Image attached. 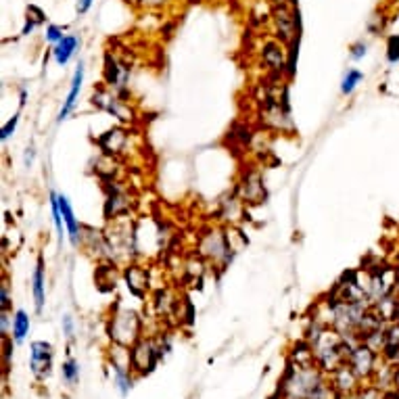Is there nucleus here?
<instances>
[{
    "instance_id": "4c0bfd02",
    "label": "nucleus",
    "mask_w": 399,
    "mask_h": 399,
    "mask_svg": "<svg viewBox=\"0 0 399 399\" xmlns=\"http://www.w3.org/2000/svg\"><path fill=\"white\" fill-rule=\"evenodd\" d=\"M395 322H399V301H397V315H395Z\"/></svg>"
},
{
    "instance_id": "5701e85b",
    "label": "nucleus",
    "mask_w": 399,
    "mask_h": 399,
    "mask_svg": "<svg viewBox=\"0 0 399 399\" xmlns=\"http://www.w3.org/2000/svg\"><path fill=\"white\" fill-rule=\"evenodd\" d=\"M61 374H63V380H65L69 387H73V385L79 380V364H77L73 358H67V362H63Z\"/></svg>"
},
{
    "instance_id": "72a5a7b5",
    "label": "nucleus",
    "mask_w": 399,
    "mask_h": 399,
    "mask_svg": "<svg viewBox=\"0 0 399 399\" xmlns=\"http://www.w3.org/2000/svg\"><path fill=\"white\" fill-rule=\"evenodd\" d=\"M360 399H380V393L370 387V389H364V391L360 393Z\"/></svg>"
},
{
    "instance_id": "9b49d317",
    "label": "nucleus",
    "mask_w": 399,
    "mask_h": 399,
    "mask_svg": "<svg viewBox=\"0 0 399 399\" xmlns=\"http://www.w3.org/2000/svg\"><path fill=\"white\" fill-rule=\"evenodd\" d=\"M128 211H130V195L119 186H111L105 199V220H115L119 215H126Z\"/></svg>"
},
{
    "instance_id": "1a4fd4ad",
    "label": "nucleus",
    "mask_w": 399,
    "mask_h": 399,
    "mask_svg": "<svg viewBox=\"0 0 399 399\" xmlns=\"http://www.w3.org/2000/svg\"><path fill=\"white\" fill-rule=\"evenodd\" d=\"M84 63L79 61L77 63V67H75V73H73V77H71V86H69V93H67V99H65V103H63V107H61V111H59V115H57V124H63L69 115H71V111L75 109V103H77V99H79V93H82V84H84Z\"/></svg>"
},
{
    "instance_id": "2eb2a0df",
    "label": "nucleus",
    "mask_w": 399,
    "mask_h": 399,
    "mask_svg": "<svg viewBox=\"0 0 399 399\" xmlns=\"http://www.w3.org/2000/svg\"><path fill=\"white\" fill-rule=\"evenodd\" d=\"M79 48V38L77 36H73V34H67L59 44H55L52 46V57H55V63L59 65V67H65L69 61H71V57L75 55V50Z\"/></svg>"
},
{
    "instance_id": "ddd939ff",
    "label": "nucleus",
    "mask_w": 399,
    "mask_h": 399,
    "mask_svg": "<svg viewBox=\"0 0 399 399\" xmlns=\"http://www.w3.org/2000/svg\"><path fill=\"white\" fill-rule=\"evenodd\" d=\"M274 19H276V28H278V38L282 42H293L295 40V34H301L297 30V23H295V11L291 13L286 9V5L280 3V7L274 11Z\"/></svg>"
},
{
    "instance_id": "2f4dec72",
    "label": "nucleus",
    "mask_w": 399,
    "mask_h": 399,
    "mask_svg": "<svg viewBox=\"0 0 399 399\" xmlns=\"http://www.w3.org/2000/svg\"><path fill=\"white\" fill-rule=\"evenodd\" d=\"M34 159H36V148H34V144H32V146L26 148V157H23L26 168H32V166H34Z\"/></svg>"
},
{
    "instance_id": "dca6fc26",
    "label": "nucleus",
    "mask_w": 399,
    "mask_h": 399,
    "mask_svg": "<svg viewBox=\"0 0 399 399\" xmlns=\"http://www.w3.org/2000/svg\"><path fill=\"white\" fill-rule=\"evenodd\" d=\"M262 59L272 71H280V73L286 69V63H289L284 59V50L278 42H266L262 48Z\"/></svg>"
},
{
    "instance_id": "e433bc0d",
    "label": "nucleus",
    "mask_w": 399,
    "mask_h": 399,
    "mask_svg": "<svg viewBox=\"0 0 399 399\" xmlns=\"http://www.w3.org/2000/svg\"><path fill=\"white\" fill-rule=\"evenodd\" d=\"M393 385H395V387L399 389V366H397V368L393 370Z\"/></svg>"
},
{
    "instance_id": "9d476101",
    "label": "nucleus",
    "mask_w": 399,
    "mask_h": 399,
    "mask_svg": "<svg viewBox=\"0 0 399 399\" xmlns=\"http://www.w3.org/2000/svg\"><path fill=\"white\" fill-rule=\"evenodd\" d=\"M59 205H61V215H63V222H65V228H67L69 243L73 247H79V245H82V236H84L82 232H84V228H82V224L77 222L69 199L65 195H61V193H59Z\"/></svg>"
},
{
    "instance_id": "f3484780",
    "label": "nucleus",
    "mask_w": 399,
    "mask_h": 399,
    "mask_svg": "<svg viewBox=\"0 0 399 399\" xmlns=\"http://www.w3.org/2000/svg\"><path fill=\"white\" fill-rule=\"evenodd\" d=\"M126 282H128V289H130L136 297H142L144 291H146V284H148L146 270L140 268V266H128V270H126Z\"/></svg>"
},
{
    "instance_id": "7c9ffc66",
    "label": "nucleus",
    "mask_w": 399,
    "mask_h": 399,
    "mask_svg": "<svg viewBox=\"0 0 399 399\" xmlns=\"http://www.w3.org/2000/svg\"><path fill=\"white\" fill-rule=\"evenodd\" d=\"M95 5V0H77V5H75V11L79 15H86L90 11V7Z\"/></svg>"
},
{
    "instance_id": "aec40b11",
    "label": "nucleus",
    "mask_w": 399,
    "mask_h": 399,
    "mask_svg": "<svg viewBox=\"0 0 399 399\" xmlns=\"http://www.w3.org/2000/svg\"><path fill=\"white\" fill-rule=\"evenodd\" d=\"M220 207H222L224 220L236 222L238 215H241V197H236V195H226V197L220 201Z\"/></svg>"
},
{
    "instance_id": "0eeeda50",
    "label": "nucleus",
    "mask_w": 399,
    "mask_h": 399,
    "mask_svg": "<svg viewBox=\"0 0 399 399\" xmlns=\"http://www.w3.org/2000/svg\"><path fill=\"white\" fill-rule=\"evenodd\" d=\"M236 193L243 203H251V205L262 203L266 199V186H264L262 174L257 170H247L236 184Z\"/></svg>"
},
{
    "instance_id": "f8f14e48",
    "label": "nucleus",
    "mask_w": 399,
    "mask_h": 399,
    "mask_svg": "<svg viewBox=\"0 0 399 399\" xmlns=\"http://www.w3.org/2000/svg\"><path fill=\"white\" fill-rule=\"evenodd\" d=\"M32 295H34V307L38 313H42L44 303H46V268H44V257L38 255L34 274H32Z\"/></svg>"
},
{
    "instance_id": "6ab92c4d",
    "label": "nucleus",
    "mask_w": 399,
    "mask_h": 399,
    "mask_svg": "<svg viewBox=\"0 0 399 399\" xmlns=\"http://www.w3.org/2000/svg\"><path fill=\"white\" fill-rule=\"evenodd\" d=\"M30 315L26 313V309H17L13 313V327H11V333H13V341L15 345H21L26 341V337L30 335Z\"/></svg>"
},
{
    "instance_id": "b1692460",
    "label": "nucleus",
    "mask_w": 399,
    "mask_h": 399,
    "mask_svg": "<svg viewBox=\"0 0 399 399\" xmlns=\"http://www.w3.org/2000/svg\"><path fill=\"white\" fill-rule=\"evenodd\" d=\"M387 61L391 65L399 63V34H393L387 38Z\"/></svg>"
},
{
    "instance_id": "393cba45",
    "label": "nucleus",
    "mask_w": 399,
    "mask_h": 399,
    "mask_svg": "<svg viewBox=\"0 0 399 399\" xmlns=\"http://www.w3.org/2000/svg\"><path fill=\"white\" fill-rule=\"evenodd\" d=\"M65 30H67V28H63V26H57V23H50V26H46V34H44V36H46V42H50L52 46H55V44H59V42H61V40L67 36V34H63Z\"/></svg>"
},
{
    "instance_id": "423d86ee",
    "label": "nucleus",
    "mask_w": 399,
    "mask_h": 399,
    "mask_svg": "<svg viewBox=\"0 0 399 399\" xmlns=\"http://www.w3.org/2000/svg\"><path fill=\"white\" fill-rule=\"evenodd\" d=\"M52 358H55V349L50 343L46 341H34L30 345V368L34 372V376L38 380H44L50 376L52 370Z\"/></svg>"
},
{
    "instance_id": "58836bf2",
    "label": "nucleus",
    "mask_w": 399,
    "mask_h": 399,
    "mask_svg": "<svg viewBox=\"0 0 399 399\" xmlns=\"http://www.w3.org/2000/svg\"><path fill=\"white\" fill-rule=\"evenodd\" d=\"M289 3H291V5H293L295 9H297V3H299V0H289Z\"/></svg>"
},
{
    "instance_id": "cd10ccee",
    "label": "nucleus",
    "mask_w": 399,
    "mask_h": 399,
    "mask_svg": "<svg viewBox=\"0 0 399 399\" xmlns=\"http://www.w3.org/2000/svg\"><path fill=\"white\" fill-rule=\"evenodd\" d=\"M0 305H3V311H9L11 307V293H9V282L7 278L0 284Z\"/></svg>"
},
{
    "instance_id": "c85d7f7f",
    "label": "nucleus",
    "mask_w": 399,
    "mask_h": 399,
    "mask_svg": "<svg viewBox=\"0 0 399 399\" xmlns=\"http://www.w3.org/2000/svg\"><path fill=\"white\" fill-rule=\"evenodd\" d=\"M28 19H32V21H36L38 26H42L44 21H46V15H44V11L40 9V7H36V5H30L28 7Z\"/></svg>"
},
{
    "instance_id": "412c9836",
    "label": "nucleus",
    "mask_w": 399,
    "mask_h": 399,
    "mask_svg": "<svg viewBox=\"0 0 399 399\" xmlns=\"http://www.w3.org/2000/svg\"><path fill=\"white\" fill-rule=\"evenodd\" d=\"M364 82V71H360V69H347V73L343 75V79H341V95H345V97H349V95H353V90L360 86Z\"/></svg>"
},
{
    "instance_id": "f257e3e1",
    "label": "nucleus",
    "mask_w": 399,
    "mask_h": 399,
    "mask_svg": "<svg viewBox=\"0 0 399 399\" xmlns=\"http://www.w3.org/2000/svg\"><path fill=\"white\" fill-rule=\"evenodd\" d=\"M199 253L201 257H205L207 262L220 266V268H226L236 249L230 245V234L222 228H209L199 241Z\"/></svg>"
},
{
    "instance_id": "a211bd4d",
    "label": "nucleus",
    "mask_w": 399,
    "mask_h": 399,
    "mask_svg": "<svg viewBox=\"0 0 399 399\" xmlns=\"http://www.w3.org/2000/svg\"><path fill=\"white\" fill-rule=\"evenodd\" d=\"M113 380H115L117 391L126 397L130 393V389H132V366H130V362H126V364L113 362Z\"/></svg>"
},
{
    "instance_id": "bb28decb",
    "label": "nucleus",
    "mask_w": 399,
    "mask_h": 399,
    "mask_svg": "<svg viewBox=\"0 0 399 399\" xmlns=\"http://www.w3.org/2000/svg\"><path fill=\"white\" fill-rule=\"evenodd\" d=\"M366 55H368V44H366L364 40H358V42H353V44L349 46V57H351L353 61H362Z\"/></svg>"
},
{
    "instance_id": "4be33fe9",
    "label": "nucleus",
    "mask_w": 399,
    "mask_h": 399,
    "mask_svg": "<svg viewBox=\"0 0 399 399\" xmlns=\"http://www.w3.org/2000/svg\"><path fill=\"white\" fill-rule=\"evenodd\" d=\"M48 199H50L52 224H55V228H57V232H59V238H61V241H63V236H65L63 232H67V228H65V222H63V215H61V205H59V193L50 191Z\"/></svg>"
},
{
    "instance_id": "20e7f679",
    "label": "nucleus",
    "mask_w": 399,
    "mask_h": 399,
    "mask_svg": "<svg viewBox=\"0 0 399 399\" xmlns=\"http://www.w3.org/2000/svg\"><path fill=\"white\" fill-rule=\"evenodd\" d=\"M162 356H164L162 347H157L153 341L140 339L130 349V366L138 374H148L157 366V362H159V358H162Z\"/></svg>"
},
{
    "instance_id": "f704fd0d",
    "label": "nucleus",
    "mask_w": 399,
    "mask_h": 399,
    "mask_svg": "<svg viewBox=\"0 0 399 399\" xmlns=\"http://www.w3.org/2000/svg\"><path fill=\"white\" fill-rule=\"evenodd\" d=\"M36 28H38V23L26 17V26H23V30H21V36H30V34H32V32H34Z\"/></svg>"
},
{
    "instance_id": "c9c22d12",
    "label": "nucleus",
    "mask_w": 399,
    "mask_h": 399,
    "mask_svg": "<svg viewBox=\"0 0 399 399\" xmlns=\"http://www.w3.org/2000/svg\"><path fill=\"white\" fill-rule=\"evenodd\" d=\"M26 101H28V90H23V88H21V93H19V107H23V105H26Z\"/></svg>"
},
{
    "instance_id": "6e6552de",
    "label": "nucleus",
    "mask_w": 399,
    "mask_h": 399,
    "mask_svg": "<svg viewBox=\"0 0 399 399\" xmlns=\"http://www.w3.org/2000/svg\"><path fill=\"white\" fill-rule=\"evenodd\" d=\"M128 77H130V67L121 65L117 59H113L111 55H107L105 59V79L107 86L117 95V97H126L128 95Z\"/></svg>"
},
{
    "instance_id": "39448f33",
    "label": "nucleus",
    "mask_w": 399,
    "mask_h": 399,
    "mask_svg": "<svg viewBox=\"0 0 399 399\" xmlns=\"http://www.w3.org/2000/svg\"><path fill=\"white\" fill-rule=\"evenodd\" d=\"M376 360H378V353L374 349H370L366 343H360L351 349L349 358H347V366L362 380L376 372Z\"/></svg>"
},
{
    "instance_id": "7ed1b4c3",
    "label": "nucleus",
    "mask_w": 399,
    "mask_h": 399,
    "mask_svg": "<svg viewBox=\"0 0 399 399\" xmlns=\"http://www.w3.org/2000/svg\"><path fill=\"white\" fill-rule=\"evenodd\" d=\"M90 103H93L97 109L113 115V117L119 119L121 124H132L134 117H136L134 111L130 109V105H126V103L121 101V97H117L111 88H105V86L95 88V93H93V97H90Z\"/></svg>"
},
{
    "instance_id": "f03ea898",
    "label": "nucleus",
    "mask_w": 399,
    "mask_h": 399,
    "mask_svg": "<svg viewBox=\"0 0 399 399\" xmlns=\"http://www.w3.org/2000/svg\"><path fill=\"white\" fill-rule=\"evenodd\" d=\"M140 333H142V322H140V318H138L136 311L121 309V311L113 313L109 335L119 347L130 349L132 345H136L140 341Z\"/></svg>"
},
{
    "instance_id": "ea45409f",
    "label": "nucleus",
    "mask_w": 399,
    "mask_h": 399,
    "mask_svg": "<svg viewBox=\"0 0 399 399\" xmlns=\"http://www.w3.org/2000/svg\"><path fill=\"white\" fill-rule=\"evenodd\" d=\"M286 399H295V397H286Z\"/></svg>"
},
{
    "instance_id": "a878e982",
    "label": "nucleus",
    "mask_w": 399,
    "mask_h": 399,
    "mask_svg": "<svg viewBox=\"0 0 399 399\" xmlns=\"http://www.w3.org/2000/svg\"><path fill=\"white\" fill-rule=\"evenodd\" d=\"M17 124H19V113H15L5 126H3V130H0V140L3 142H7L13 134H15V130H17Z\"/></svg>"
},
{
    "instance_id": "4468645a",
    "label": "nucleus",
    "mask_w": 399,
    "mask_h": 399,
    "mask_svg": "<svg viewBox=\"0 0 399 399\" xmlns=\"http://www.w3.org/2000/svg\"><path fill=\"white\" fill-rule=\"evenodd\" d=\"M97 142H99V146L103 148V153L111 157V155H117V153L126 146L128 134H126L124 128H111V130H107Z\"/></svg>"
},
{
    "instance_id": "473e14b6",
    "label": "nucleus",
    "mask_w": 399,
    "mask_h": 399,
    "mask_svg": "<svg viewBox=\"0 0 399 399\" xmlns=\"http://www.w3.org/2000/svg\"><path fill=\"white\" fill-rule=\"evenodd\" d=\"M9 333V311H3L0 313V335H7Z\"/></svg>"
},
{
    "instance_id": "c756f323",
    "label": "nucleus",
    "mask_w": 399,
    "mask_h": 399,
    "mask_svg": "<svg viewBox=\"0 0 399 399\" xmlns=\"http://www.w3.org/2000/svg\"><path fill=\"white\" fill-rule=\"evenodd\" d=\"M61 327H63V335H65L67 339H73V318H71L69 313L63 315Z\"/></svg>"
}]
</instances>
